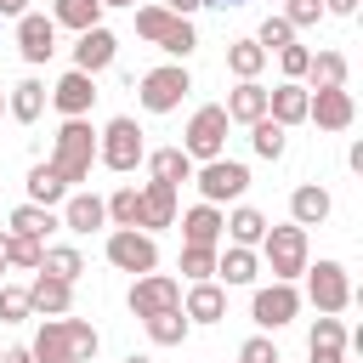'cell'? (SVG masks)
<instances>
[{
	"mask_svg": "<svg viewBox=\"0 0 363 363\" xmlns=\"http://www.w3.org/2000/svg\"><path fill=\"white\" fill-rule=\"evenodd\" d=\"M6 113L17 119V125H34L40 113H45V85L28 74V79H17L11 91H6Z\"/></svg>",
	"mask_w": 363,
	"mask_h": 363,
	"instance_id": "83f0119b",
	"label": "cell"
},
{
	"mask_svg": "<svg viewBox=\"0 0 363 363\" xmlns=\"http://www.w3.org/2000/svg\"><path fill=\"white\" fill-rule=\"evenodd\" d=\"M255 278H261V255L255 250H244V244H221L216 250V284L221 289H244Z\"/></svg>",
	"mask_w": 363,
	"mask_h": 363,
	"instance_id": "9a60e30c",
	"label": "cell"
},
{
	"mask_svg": "<svg viewBox=\"0 0 363 363\" xmlns=\"http://www.w3.org/2000/svg\"><path fill=\"white\" fill-rule=\"evenodd\" d=\"M23 187H28V199H23V204H40V210H57V204L68 199V182H62L51 164H34Z\"/></svg>",
	"mask_w": 363,
	"mask_h": 363,
	"instance_id": "f546056e",
	"label": "cell"
},
{
	"mask_svg": "<svg viewBox=\"0 0 363 363\" xmlns=\"http://www.w3.org/2000/svg\"><path fill=\"white\" fill-rule=\"evenodd\" d=\"M204 6H250V0H204Z\"/></svg>",
	"mask_w": 363,
	"mask_h": 363,
	"instance_id": "db71d44e",
	"label": "cell"
},
{
	"mask_svg": "<svg viewBox=\"0 0 363 363\" xmlns=\"http://www.w3.org/2000/svg\"><path fill=\"white\" fill-rule=\"evenodd\" d=\"M17 51H23V62H28V68L51 62V57H57V23H51L45 11L17 17Z\"/></svg>",
	"mask_w": 363,
	"mask_h": 363,
	"instance_id": "7c38bea8",
	"label": "cell"
},
{
	"mask_svg": "<svg viewBox=\"0 0 363 363\" xmlns=\"http://www.w3.org/2000/svg\"><path fill=\"white\" fill-rule=\"evenodd\" d=\"M193 182H199V204H216V210H221V204H238V199L250 193V170H244L238 159H227V153L210 159V164H199Z\"/></svg>",
	"mask_w": 363,
	"mask_h": 363,
	"instance_id": "5b68a950",
	"label": "cell"
},
{
	"mask_svg": "<svg viewBox=\"0 0 363 363\" xmlns=\"http://www.w3.org/2000/svg\"><path fill=\"white\" fill-rule=\"evenodd\" d=\"M267 216L255 210V204H233V216H221V238H233V244H244V250H255L261 238H267Z\"/></svg>",
	"mask_w": 363,
	"mask_h": 363,
	"instance_id": "484cf974",
	"label": "cell"
},
{
	"mask_svg": "<svg viewBox=\"0 0 363 363\" xmlns=\"http://www.w3.org/2000/svg\"><path fill=\"white\" fill-rule=\"evenodd\" d=\"M142 329H147V340H153V346H182L193 323H187V312H182V306H170V312H153V318H142Z\"/></svg>",
	"mask_w": 363,
	"mask_h": 363,
	"instance_id": "d6a6232c",
	"label": "cell"
},
{
	"mask_svg": "<svg viewBox=\"0 0 363 363\" xmlns=\"http://www.w3.org/2000/svg\"><path fill=\"white\" fill-rule=\"evenodd\" d=\"M170 306H182V284L170 272H142L130 284V312L136 318H153V312H170Z\"/></svg>",
	"mask_w": 363,
	"mask_h": 363,
	"instance_id": "8fae6325",
	"label": "cell"
},
{
	"mask_svg": "<svg viewBox=\"0 0 363 363\" xmlns=\"http://www.w3.org/2000/svg\"><path fill=\"white\" fill-rule=\"evenodd\" d=\"M164 227H176V187L142 182V233H164Z\"/></svg>",
	"mask_w": 363,
	"mask_h": 363,
	"instance_id": "603a6c76",
	"label": "cell"
},
{
	"mask_svg": "<svg viewBox=\"0 0 363 363\" xmlns=\"http://www.w3.org/2000/svg\"><path fill=\"white\" fill-rule=\"evenodd\" d=\"M125 363H153V357H147V352H130V357H125Z\"/></svg>",
	"mask_w": 363,
	"mask_h": 363,
	"instance_id": "f5cc1de1",
	"label": "cell"
},
{
	"mask_svg": "<svg viewBox=\"0 0 363 363\" xmlns=\"http://www.w3.org/2000/svg\"><path fill=\"white\" fill-rule=\"evenodd\" d=\"M0 272H6V233H0Z\"/></svg>",
	"mask_w": 363,
	"mask_h": 363,
	"instance_id": "11a10c76",
	"label": "cell"
},
{
	"mask_svg": "<svg viewBox=\"0 0 363 363\" xmlns=\"http://www.w3.org/2000/svg\"><path fill=\"white\" fill-rule=\"evenodd\" d=\"M255 250H261V267L272 272V284H295V278L312 267L306 227H295V221H284V227H267V238H261Z\"/></svg>",
	"mask_w": 363,
	"mask_h": 363,
	"instance_id": "7a4b0ae2",
	"label": "cell"
},
{
	"mask_svg": "<svg viewBox=\"0 0 363 363\" xmlns=\"http://www.w3.org/2000/svg\"><path fill=\"white\" fill-rule=\"evenodd\" d=\"M40 272H51V278L74 284V278L85 272V255H79L74 244H45V255H40Z\"/></svg>",
	"mask_w": 363,
	"mask_h": 363,
	"instance_id": "d590c367",
	"label": "cell"
},
{
	"mask_svg": "<svg viewBox=\"0 0 363 363\" xmlns=\"http://www.w3.org/2000/svg\"><path fill=\"white\" fill-rule=\"evenodd\" d=\"M250 147H255L261 159H272V164H278V159H284V147H289V130H284V125H272V119H255V125H250Z\"/></svg>",
	"mask_w": 363,
	"mask_h": 363,
	"instance_id": "74e56055",
	"label": "cell"
},
{
	"mask_svg": "<svg viewBox=\"0 0 363 363\" xmlns=\"http://www.w3.org/2000/svg\"><path fill=\"white\" fill-rule=\"evenodd\" d=\"M40 255H45V244H40V238H17V233H6V267L40 272Z\"/></svg>",
	"mask_w": 363,
	"mask_h": 363,
	"instance_id": "ab89813d",
	"label": "cell"
},
{
	"mask_svg": "<svg viewBox=\"0 0 363 363\" xmlns=\"http://www.w3.org/2000/svg\"><path fill=\"white\" fill-rule=\"evenodd\" d=\"M306 62H312V51H306V45H284V51H278L284 79H301V74H306Z\"/></svg>",
	"mask_w": 363,
	"mask_h": 363,
	"instance_id": "7dc6e473",
	"label": "cell"
},
{
	"mask_svg": "<svg viewBox=\"0 0 363 363\" xmlns=\"http://www.w3.org/2000/svg\"><path fill=\"white\" fill-rule=\"evenodd\" d=\"M57 28H74V34H85V28H96L102 23V0H51V11H45Z\"/></svg>",
	"mask_w": 363,
	"mask_h": 363,
	"instance_id": "4dcf8cb0",
	"label": "cell"
},
{
	"mask_svg": "<svg viewBox=\"0 0 363 363\" xmlns=\"http://www.w3.org/2000/svg\"><path fill=\"white\" fill-rule=\"evenodd\" d=\"M159 6H164V11H170V17H193V11H199V6H204V0H159Z\"/></svg>",
	"mask_w": 363,
	"mask_h": 363,
	"instance_id": "c3c4849f",
	"label": "cell"
},
{
	"mask_svg": "<svg viewBox=\"0 0 363 363\" xmlns=\"http://www.w3.org/2000/svg\"><path fill=\"white\" fill-rule=\"evenodd\" d=\"M323 11H335V17H352V11H357V0H323Z\"/></svg>",
	"mask_w": 363,
	"mask_h": 363,
	"instance_id": "816d5d0a",
	"label": "cell"
},
{
	"mask_svg": "<svg viewBox=\"0 0 363 363\" xmlns=\"http://www.w3.org/2000/svg\"><path fill=\"white\" fill-rule=\"evenodd\" d=\"M301 278H306V295H312V306H318L323 318H340V312L352 306V272H346L340 261H318V267H306Z\"/></svg>",
	"mask_w": 363,
	"mask_h": 363,
	"instance_id": "ba28073f",
	"label": "cell"
},
{
	"mask_svg": "<svg viewBox=\"0 0 363 363\" xmlns=\"http://www.w3.org/2000/svg\"><path fill=\"white\" fill-rule=\"evenodd\" d=\"M68 306H74V284H62V278H51V272H34V284H28V312H40V318H68Z\"/></svg>",
	"mask_w": 363,
	"mask_h": 363,
	"instance_id": "ac0fdd59",
	"label": "cell"
},
{
	"mask_svg": "<svg viewBox=\"0 0 363 363\" xmlns=\"http://www.w3.org/2000/svg\"><path fill=\"white\" fill-rule=\"evenodd\" d=\"M23 318H28V289L0 284V323H23Z\"/></svg>",
	"mask_w": 363,
	"mask_h": 363,
	"instance_id": "ee69618b",
	"label": "cell"
},
{
	"mask_svg": "<svg viewBox=\"0 0 363 363\" xmlns=\"http://www.w3.org/2000/svg\"><path fill=\"white\" fill-rule=\"evenodd\" d=\"M108 267L142 278V272H159V238L142 233V227H113L108 233Z\"/></svg>",
	"mask_w": 363,
	"mask_h": 363,
	"instance_id": "52a82bcc",
	"label": "cell"
},
{
	"mask_svg": "<svg viewBox=\"0 0 363 363\" xmlns=\"http://www.w3.org/2000/svg\"><path fill=\"white\" fill-rule=\"evenodd\" d=\"M57 227H62V221H57V210H40V204H17L6 233H17V238H40V244H45Z\"/></svg>",
	"mask_w": 363,
	"mask_h": 363,
	"instance_id": "1f68e13d",
	"label": "cell"
},
{
	"mask_svg": "<svg viewBox=\"0 0 363 363\" xmlns=\"http://www.w3.org/2000/svg\"><path fill=\"white\" fill-rule=\"evenodd\" d=\"M261 68H267V51L255 40H233L227 45V74L233 79H261Z\"/></svg>",
	"mask_w": 363,
	"mask_h": 363,
	"instance_id": "e575fe53",
	"label": "cell"
},
{
	"mask_svg": "<svg viewBox=\"0 0 363 363\" xmlns=\"http://www.w3.org/2000/svg\"><path fill=\"white\" fill-rule=\"evenodd\" d=\"M267 119L272 125H306V85L301 79H284V85H272L267 91Z\"/></svg>",
	"mask_w": 363,
	"mask_h": 363,
	"instance_id": "ffe728a7",
	"label": "cell"
},
{
	"mask_svg": "<svg viewBox=\"0 0 363 363\" xmlns=\"http://www.w3.org/2000/svg\"><path fill=\"white\" fill-rule=\"evenodd\" d=\"M255 45H261V51L272 57V51H284V45H295V28H289L284 17H267V23L255 28Z\"/></svg>",
	"mask_w": 363,
	"mask_h": 363,
	"instance_id": "7bdbcfd3",
	"label": "cell"
},
{
	"mask_svg": "<svg viewBox=\"0 0 363 363\" xmlns=\"http://www.w3.org/2000/svg\"><path fill=\"white\" fill-rule=\"evenodd\" d=\"M318 17H323V0H289L284 6V23L301 34V28H318Z\"/></svg>",
	"mask_w": 363,
	"mask_h": 363,
	"instance_id": "f6af8a7d",
	"label": "cell"
},
{
	"mask_svg": "<svg viewBox=\"0 0 363 363\" xmlns=\"http://www.w3.org/2000/svg\"><path fill=\"white\" fill-rule=\"evenodd\" d=\"M170 23H176V17H170L164 6H136V34H142L147 45H159V40L170 34Z\"/></svg>",
	"mask_w": 363,
	"mask_h": 363,
	"instance_id": "b9f144b4",
	"label": "cell"
},
{
	"mask_svg": "<svg viewBox=\"0 0 363 363\" xmlns=\"http://www.w3.org/2000/svg\"><path fill=\"white\" fill-rule=\"evenodd\" d=\"M62 329H68L74 363H91V357L102 352V335H96V323H85V318H62Z\"/></svg>",
	"mask_w": 363,
	"mask_h": 363,
	"instance_id": "f35d334b",
	"label": "cell"
},
{
	"mask_svg": "<svg viewBox=\"0 0 363 363\" xmlns=\"http://www.w3.org/2000/svg\"><path fill=\"white\" fill-rule=\"evenodd\" d=\"M329 210H335V199H329V187H318V182H301V187L289 193V221H295V227H323Z\"/></svg>",
	"mask_w": 363,
	"mask_h": 363,
	"instance_id": "44dd1931",
	"label": "cell"
},
{
	"mask_svg": "<svg viewBox=\"0 0 363 363\" xmlns=\"http://www.w3.org/2000/svg\"><path fill=\"white\" fill-rule=\"evenodd\" d=\"M306 119H312L318 130H352L357 102H352L346 85H340V91H306Z\"/></svg>",
	"mask_w": 363,
	"mask_h": 363,
	"instance_id": "4fadbf2b",
	"label": "cell"
},
{
	"mask_svg": "<svg viewBox=\"0 0 363 363\" xmlns=\"http://www.w3.org/2000/svg\"><path fill=\"white\" fill-rule=\"evenodd\" d=\"M182 278H187V284L216 278V250H204V244H182Z\"/></svg>",
	"mask_w": 363,
	"mask_h": 363,
	"instance_id": "60d3db41",
	"label": "cell"
},
{
	"mask_svg": "<svg viewBox=\"0 0 363 363\" xmlns=\"http://www.w3.org/2000/svg\"><path fill=\"white\" fill-rule=\"evenodd\" d=\"M221 113H227V125H255V119H267V85H261V79H238V85L227 91Z\"/></svg>",
	"mask_w": 363,
	"mask_h": 363,
	"instance_id": "e0dca14e",
	"label": "cell"
},
{
	"mask_svg": "<svg viewBox=\"0 0 363 363\" xmlns=\"http://www.w3.org/2000/svg\"><path fill=\"white\" fill-rule=\"evenodd\" d=\"M113 57H119V40H113V28H102V23L74 40V68L91 74V79H96L102 68H113Z\"/></svg>",
	"mask_w": 363,
	"mask_h": 363,
	"instance_id": "5bb4252c",
	"label": "cell"
},
{
	"mask_svg": "<svg viewBox=\"0 0 363 363\" xmlns=\"http://www.w3.org/2000/svg\"><path fill=\"white\" fill-rule=\"evenodd\" d=\"M159 51H164L170 62H187V57L199 51V28H193V17H176V23H170V34L159 40Z\"/></svg>",
	"mask_w": 363,
	"mask_h": 363,
	"instance_id": "8d00e7d4",
	"label": "cell"
},
{
	"mask_svg": "<svg viewBox=\"0 0 363 363\" xmlns=\"http://www.w3.org/2000/svg\"><path fill=\"white\" fill-rule=\"evenodd\" d=\"M182 312H187V323H221V318H227V289H221L216 278H204V284H187V295H182Z\"/></svg>",
	"mask_w": 363,
	"mask_h": 363,
	"instance_id": "d6986e66",
	"label": "cell"
},
{
	"mask_svg": "<svg viewBox=\"0 0 363 363\" xmlns=\"http://www.w3.org/2000/svg\"><path fill=\"white\" fill-rule=\"evenodd\" d=\"M0 28H6V23H0Z\"/></svg>",
	"mask_w": 363,
	"mask_h": 363,
	"instance_id": "680465c9",
	"label": "cell"
},
{
	"mask_svg": "<svg viewBox=\"0 0 363 363\" xmlns=\"http://www.w3.org/2000/svg\"><path fill=\"white\" fill-rule=\"evenodd\" d=\"M102 204H108V221H113V227H142V187H136V182L113 187Z\"/></svg>",
	"mask_w": 363,
	"mask_h": 363,
	"instance_id": "836d02e7",
	"label": "cell"
},
{
	"mask_svg": "<svg viewBox=\"0 0 363 363\" xmlns=\"http://www.w3.org/2000/svg\"><path fill=\"white\" fill-rule=\"evenodd\" d=\"M0 113H6V91H0Z\"/></svg>",
	"mask_w": 363,
	"mask_h": 363,
	"instance_id": "6f0895ef",
	"label": "cell"
},
{
	"mask_svg": "<svg viewBox=\"0 0 363 363\" xmlns=\"http://www.w3.org/2000/svg\"><path fill=\"white\" fill-rule=\"evenodd\" d=\"M0 363H34V357H28V346H6V352H0Z\"/></svg>",
	"mask_w": 363,
	"mask_h": 363,
	"instance_id": "f907efd6",
	"label": "cell"
},
{
	"mask_svg": "<svg viewBox=\"0 0 363 363\" xmlns=\"http://www.w3.org/2000/svg\"><path fill=\"white\" fill-rule=\"evenodd\" d=\"M176 221H182V244L221 250V210H216V204H193V210H182Z\"/></svg>",
	"mask_w": 363,
	"mask_h": 363,
	"instance_id": "cb8c5ba5",
	"label": "cell"
},
{
	"mask_svg": "<svg viewBox=\"0 0 363 363\" xmlns=\"http://www.w3.org/2000/svg\"><path fill=\"white\" fill-rule=\"evenodd\" d=\"M346 74H352L346 51H312V62H306L301 85H306V91H340V85H346Z\"/></svg>",
	"mask_w": 363,
	"mask_h": 363,
	"instance_id": "7402d4cb",
	"label": "cell"
},
{
	"mask_svg": "<svg viewBox=\"0 0 363 363\" xmlns=\"http://www.w3.org/2000/svg\"><path fill=\"white\" fill-rule=\"evenodd\" d=\"M182 153H187L193 164H210V159L227 153V113H221V102L193 108V119H187V130H182Z\"/></svg>",
	"mask_w": 363,
	"mask_h": 363,
	"instance_id": "277c9868",
	"label": "cell"
},
{
	"mask_svg": "<svg viewBox=\"0 0 363 363\" xmlns=\"http://www.w3.org/2000/svg\"><path fill=\"white\" fill-rule=\"evenodd\" d=\"M147 130L130 119V113H119V119H108L102 130H96V164H108L113 176H130L142 159H147V142H142Z\"/></svg>",
	"mask_w": 363,
	"mask_h": 363,
	"instance_id": "3957f363",
	"label": "cell"
},
{
	"mask_svg": "<svg viewBox=\"0 0 363 363\" xmlns=\"http://www.w3.org/2000/svg\"><path fill=\"white\" fill-rule=\"evenodd\" d=\"M57 221L68 227V233H96V227H108V204L96 199V193H68L62 204H57Z\"/></svg>",
	"mask_w": 363,
	"mask_h": 363,
	"instance_id": "2e32d148",
	"label": "cell"
},
{
	"mask_svg": "<svg viewBox=\"0 0 363 363\" xmlns=\"http://www.w3.org/2000/svg\"><path fill=\"white\" fill-rule=\"evenodd\" d=\"M238 363H278V346H272V335H250V340L238 346Z\"/></svg>",
	"mask_w": 363,
	"mask_h": 363,
	"instance_id": "bcb514c9",
	"label": "cell"
},
{
	"mask_svg": "<svg viewBox=\"0 0 363 363\" xmlns=\"http://www.w3.org/2000/svg\"><path fill=\"white\" fill-rule=\"evenodd\" d=\"M142 164H147V176H153V182H164V187H182V182H193V170H199L182 147H153Z\"/></svg>",
	"mask_w": 363,
	"mask_h": 363,
	"instance_id": "4316f807",
	"label": "cell"
},
{
	"mask_svg": "<svg viewBox=\"0 0 363 363\" xmlns=\"http://www.w3.org/2000/svg\"><path fill=\"white\" fill-rule=\"evenodd\" d=\"M306 352H312V363H346V323L318 312V323L306 335Z\"/></svg>",
	"mask_w": 363,
	"mask_h": 363,
	"instance_id": "d4e9b609",
	"label": "cell"
},
{
	"mask_svg": "<svg viewBox=\"0 0 363 363\" xmlns=\"http://www.w3.org/2000/svg\"><path fill=\"white\" fill-rule=\"evenodd\" d=\"M6 17H11V23L28 17V0H0V23H6Z\"/></svg>",
	"mask_w": 363,
	"mask_h": 363,
	"instance_id": "681fc988",
	"label": "cell"
},
{
	"mask_svg": "<svg viewBox=\"0 0 363 363\" xmlns=\"http://www.w3.org/2000/svg\"><path fill=\"white\" fill-rule=\"evenodd\" d=\"M295 312H301V289H295V284H261V289L250 295V323H255L261 335L295 323Z\"/></svg>",
	"mask_w": 363,
	"mask_h": 363,
	"instance_id": "9c48e42d",
	"label": "cell"
},
{
	"mask_svg": "<svg viewBox=\"0 0 363 363\" xmlns=\"http://www.w3.org/2000/svg\"><path fill=\"white\" fill-rule=\"evenodd\" d=\"M45 102L62 113V119H91V102H96V79L91 74H79V68H68L51 91H45Z\"/></svg>",
	"mask_w": 363,
	"mask_h": 363,
	"instance_id": "30bf717a",
	"label": "cell"
},
{
	"mask_svg": "<svg viewBox=\"0 0 363 363\" xmlns=\"http://www.w3.org/2000/svg\"><path fill=\"white\" fill-rule=\"evenodd\" d=\"M28 357H34V363H74V346H68L62 318H45V323H40V335H34Z\"/></svg>",
	"mask_w": 363,
	"mask_h": 363,
	"instance_id": "f1b7e54d",
	"label": "cell"
},
{
	"mask_svg": "<svg viewBox=\"0 0 363 363\" xmlns=\"http://www.w3.org/2000/svg\"><path fill=\"white\" fill-rule=\"evenodd\" d=\"M45 164H51V170L68 182V193H74V187L91 176V164H96V130H91V119H62Z\"/></svg>",
	"mask_w": 363,
	"mask_h": 363,
	"instance_id": "6da1fadb",
	"label": "cell"
},
{
	"mask_svg": "<svg viewBox=\"0 0 363 363\" xmlns=\"http://www.w3.org/2000/svg\"><path fill=\"white\" fill-rule=\"evenodd\" d=\"M187 91H193V74H187L182 62H164V68H147V74H142L136 102H142L147 113H176Z\"/></svg>",
	"mask_w": 363,
	"mask_h": 363,
	"instance_id": "8992f818",
	"label": "cell"
},
{
	"mask_svg": "<svg viewBox=\"0 0 363 363\" xmlns=\"http://www.w3.org/2000/svg\"><path fill=\"white\" fill-rule=\"evenodd\" d=\"M108 6H136V0H102V11H108Z\"/></svg>",
	"mask_w": 363,
	"mask_h": 363,
	"instance_id": "9f6ffc18",
	"label": "cell"
}]
</instances>
